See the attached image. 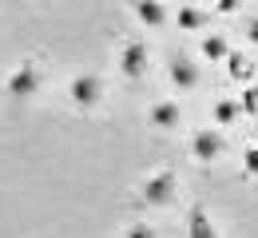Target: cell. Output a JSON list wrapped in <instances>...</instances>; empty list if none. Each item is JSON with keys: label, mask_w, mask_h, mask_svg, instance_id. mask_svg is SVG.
<instances>
[{"label": "cell", "mask_w": 258, "mask_h": 238, "mask_svg": "<svg viewBox=\"0 0 258 238\" xmlns=\"http://www.w3.org/2000/svg\"><path fill=\"white\" fill-rule=\"evenodd\" d=\"M175 195H179V179H175V171H151L143 183H139V203L151 206V210H163V206L175 203Z\"/></svg>", "instance_id": "1"}, {"label": "cell", "mask_w": 258, "mask_h": 238, "mask_svg": "<svg viewBox=\"0 0 258 238\" xmlns=\"http://www.w3.org/2000/svg\"><path fill=\"white\" fill-rule=\"evenodd\" d=\"M99 100H103V80L92 75V71H80L68 80V103L76 111H96Z\"/></svg>", "instance_id": "2"}, {"label": "cell", "mask_w": 258, "mask_h": 238, "mask_svg": "<svg viewBox=\"0 0 258 238\" xmlns=\"http://www.w3.org/2000/svg\"><path fill=\"white\" fill-rule=\"evenodd\" d=\"M36 92H40V68H36V60H24V64H16L4 75V96L8 100H32Z\"/></svg>", "instance_id": "3"}, {"label": "cell", "mask_w": 258, "mask_h": 238, "mask_svg": "<svg viewBox=\"0 0 258 238\" xmlns=\"http://www.w3.org/2000/svg\"><path fill=\"white\" fill-rule=\"evenodd\" d=\"M191 159H199V163H215L219 155L226 151V139L219 127H199V131H191Z\"/></svg>", "instance_id": "4"}, {"label": "cell", "mask_w": 258, "mask_h": 238, "mask_svg": "<svg viewBox=\"0 0 258 238\" xmlns=\"http://www.w3.org/2000/svg\"><path fill=\"white\" fill-rule=\"evenodd\" d=\"M119 75L123 80H143L147 75V44L143 40H127L119 48Z\"/></svg>", "instance_id": "5"}, {"label": "cell", "mask_w": 258, "mask_h": 238, "mask_svg": "<svg viewBox=\"0 0 258 238\" xmlns=\"http://www.w3.org/2000/svg\"><path fill=\"white\" fill-rule=\"evenodd\" d=\"M167 75H171V84L179 88V92H191L199 88V64H195L191 56H171V64H167Z\"/></svg>", "instance_id": "6"}, {"label": "cell", "mask_w": 258, "mask_h": 238, "mask_svg": "<svg viewBox=\"0 0 258 238\" xmlns=\"http://www.w3.org/2000/svg\"><path fill=\"white\" fill-rule=\"evenodd\" d=\"M147 123H151V127H159V131H175V127L183 123V107H179L175 100L151 103V107H147Z\"/></svg>", "instance_id": "7"}, {"label": "cell", "mask_w": 258, "mask_h": 238, "mask_svg": "<svg viewBox=\"0 0 258 238\" xmlns=\"http://www.w3.org/2000/svg\"><path fill=\"white\" fill-rule=\"evenodd\" d=\"M187 238H223L207 206H199V203H195L191 210H187Z\"/></svg>", "instance_id": "8"}, {"label": "cell", "mask_w": 258, "mask_h": 238, "mask_svg": "<svg viewBox=\"0 0 258 238\" xmlns=\"http://www.w3.org/2000/svg\"><path fill=\"white\" fill-rule=\"evenodd\" d=\"M131 12H135L139 24H147V28H163V24H167V8H163L159 0H131Z\"/></svg>", "instance_id": "9"}, {"label": "cell", "mask_w": 258, "mask_h": 238, "mask_svg": "<svg viewBox=\"0 0 258 238\" xmlns=\"http://www.w3.org/2000/svg\"><path fill=\"white\" fill-rule=\"evenodd\" d=\"M199 52H203L211 64H219V60L226 64V56H230V44H226V36H223V32H207L203 40H199Z\"/></svg>", "instance_id": "10"}, {"label": "cell", "mask_w": 258, "mask_h": 238, "mask_svg": "<svg viewBox=\"0 0 258 238\" xmlns=\"http://www.w3.org/2000/svg\"><path fill=\"white\" fill-rule=\"evenodd\" d=\"M211 119H215L219 127L238 123V119H242V107H238V100H215V107H211Z\"/></svg>", "instance_id": "11"}, {"label": "cell", "mask_w": 258, "mask_h": 238, "mask_svg": "<svg viewBox=\"0 0 258 238\" xmlns=\"http://www.w3.org/2000/svg\"><path fill=\"white\" fill-rule=\"evenodd\" d=\"M203 24H207V16H203L195 4H183V8H179V28H183V32H199Z\"/></svg>", "instance_id": "12"}, {"label": "cell", "mask_w": 258, "mask_h": 238, "mask_svg": "<svg viewBox=\"0 0 258 238\" xmlns=\"http://www.w3.org/2000/svg\"><path fill=\"white\" fill-rule=\"evenodd\" d=\"M226 71H230V80H250L254 64H250L242 52H230V56H226Z\"/></svg>", "instance_id": "13"}, {"label": "cell", "mask_w": 258, "mask_h": 238, "mask_svg": "<svg viewBox=\"0 0 258 238\" xmlns=\"http://www.w3.org/2000/svg\"><path fill=\"white\" fill-rule=\"evenodd\" d=\"M119 238H159V230H155L151 222H143V218H139V222L123 226V234H119Z\"/></svg>", "instance_id": "14"}, {"label": "cell", "mask_w": 258, "mask_h": 238, "mask_svg": "<svg viewBox=\"0 0 258 238\" xmlns=\"http://www.w3.org/2000/svg\"><path fill=\"white\" fill-rule=\"evenodd\" d=\"M238 107H242V115H258V88H254V84H250V88H242Z\"/></svg>", "instance_id": "15"}, {"label": "cell", "mask_w": 258, "mask_h": 238, "mask_svg": "<svg viewBox=\"0 0 258 238\" xmlns=\"http://www.w3.org/2000/svg\"><path fill=\"white\" fill-rule=\"evenodd\" d=\"M242 171H246L250 179H258V143L242 147Z\"/></svg>", "instance_id": "16"}, {"label": "cell", "mask_w": 258, "mask_h": 238, "mask_svg": "<svg viewBox=\"0 0 258 238\" xmlns=\"http://www.w3.org/2000/svg\"><path fill=\"white\" fill-rule=\"evenodd\" d=\"M242 32H246V40L258 48V16H250V20H242Z\"/></svg>", "instance_id": "17"}, {"label": "cell", "mask_w": 258, "mask_h": 238, "mask_svg": "<svg viewBox=\"0 0 258 238\" xmlns=\"http://www.w3.org/2000/svg\"><path fill=\"white\" fill-rule=\"evenodd\" d=\"M215 8H219L223 16H230V12H238V8H242V0H219Z\"/></svg>", "instance_id": "18"}, {"label": "cell", "mask_w": 258, "mask_h": 238, "mask_svg": "<svg viewBox=\"0 0 258 238\" xmlns=\"http://www.w3.org/2000/svg\"><path fill=\"white\" fill-rule=\"evenodd\" d=\"M199 4H219V0H199Z\"/></svg>", "instance_id": "19"}, {"label": "cell", "mask_w": 258, "mask_h": 238, "mask_svg": "<svg viewBox=\"0 0 258 238\" xmlns=\"http://www.w3.org/2000/svg\"><path fill=\"white\" fill-rule=\"evenodd\" d=\"M254 143H258V131H254Z\"/></svg>", "instance_id": "20"}]
</instances>
